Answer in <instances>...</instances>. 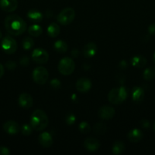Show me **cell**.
<instances>
[{"label": "cell", "instance_id": "obj_1", "mask_svg": "<svg viewBox=\"0 0 155 155\" xmlns=\"http://www.w3.org/2000/svg\"><path fill=\"white\" fill-rule=\"evenodd\" d=\"M5 27L8 33L13 36H19L27 30V24L17 15H9L5 19Z\"/></svg>", "mask_w": 155, "mask_h": 155}, {"label": "cell", "instance_id": "obj_2", "mask_svg": "<svg viewBox=\"0 0 155 155\" xmlns=\"http://www.w3.org/2000/svg\"><path fill=\"white\" fill-rule=\"evenodd\" d=\"M48 124V116L45 111L42 110H36L32 114L30 124L33 130L36 131H43L46 128Z\"/></svg>", "mask_w": 155, "mask_h": 155}, {"label": "cell", "instance_id": "obj_3", "mask_svg": "<svg viewBox=\"0 0 155 155\" xmlns=\"http://www.w3.org/2000/svg\"><path fill=\"white\" fill-rule=\"evenodd\" d=\"M127 96L128 92L126 87L120 86L111 89L108 94V100L111 104H119L126 99Z\"/></svg>", "mask_w": 155, "mask_h": 155}, {"label": "cell", "instance_id": "obj_4", "mask_svg": "<svg viewBox=\"0 0 155 155\" xmlns=\"http://www.w3.org/2000/svg\"><path fill=\"white\" fill-rule=\"evenodd\" d=\"M58 69L62 75L68 76L74 72V69H75V63L70 58H63L59 61Z\"/></svg>", "mask_w": 155, "mask_h": 155}, {"label": "cell", "instance_id": "obj_5", "mask_svg": "<svg viewBox=\"0 0 155 155\" xmlns=\"http://www.w3.org/2000/svg\"><path fill=\"white\" fill-rule=\"evenodd\" d=\"M75 12L72 8H65L61 11L57 16V21L62 25H68L74 21Z\"/></svg>", "mask_w": 155, "mask_h": 155}, {"label": "cell", "instance_id": "obj_6", "mask_svg": "<svg viewBox=\"0 0 155 155\" xmlns=\"http://www.w3.org/2000/svg\"><path fill=\"white\" fill-rule=\"evenodd\" d=\"M49 78L48 71L46 68L39 66L35 68L33 71V81L39 85H44Z\"/></svg>", "mask_w": 155, "mask_h": 155}, {"label": "cell", "instance_id": "obj_7", "mask_svg": "<svg viewBox=\"0 0 155 155\" xmlns=\"http://www.w3.org/2000/svg\"><path fill=\"white\" fill-rule=\"evenodd\" d=\"M1 45L3 51L9 54H14L18 48L16 41L10 36H6L3 38Z\"/></svg>", "mask_w": 155, "mask_h": 155}, {"label": "cell", "instance_id": "obj_8", "mask_svg": "<svg viewBox=\"0 0 155 155\" xmlns=\"http://www.w3.org/2000/svg\"><path fill=\"white\" fill-rule=\"evenodd\" d=\"M31 57L33 61H35L37 64H40L46 63L49 60L48 52L45 49L41 48H35L33 51V52H32Z\"/></svg>", "mask_w": 155, "mask_h": 155}, {"label": "cell", "instance_id": "obj_9", "mask_svg": "<svg viewBox=\"0 0 155 155\" xmlns=\"http://www.w3.org/2000/svg\"><path fill=\"white\" fill-rule=\"evenodd\" d=\"M91 86L92 84H91V80L88 78H84V77H81L78 80L75 84L77 90L81 93L88 92L91 89Z\"/></svg>", "mask_w": 155, "mask_h": 155}, {"label": "cell", "instance_id": "obj_10", "mask_svg": "<svg viewBox=\"0 0 155 155\" xmlns=\"http://www.w3.org/2000/svg\"><path fill=\"white\" fill-rule=\"evenodd\" d=\"M98 115L101 119L105 120H111L115 115V109L111 106L104 105L100 108Z\"/></svg>", "mask_w": 155, "mask_h": 155}, {"label": "cell", "instance_id": "obj_11", "mask_svg": "<svg viewBox=\"0 0 155 155\" xmlns=\"http://www.w3.org/2000/svg\"><path fill=\"white\" fill-rule=\"evenodd\" d=\"M84 147L87 151L94 152V151H97L100 148V143L98 139H95V138H87L84 142Z\"/></svg>", "mask_w": 155, "mask_h": 155}, {"label": "cell", "instance_id": "obj_12", "mask_svg": "<svg viewBox=\"0 0 155 155\" xmlns=\"http://www.w3.org/2000/svg\"><path fill=\"white\" fill-rule=\"evenodd\" d=\"M33 98L28 93H22L18 98V104L24 109H29L33 105Z\"/></svg>", "mask_w": 155, "mask_h": 155}, {"label": "cell", "instance_id": "obj_13", "mask_svg": "<svg viewBox=\"0 0 155 155\" xmlns=\"http://www.w3.org/2000/svg\"><path fill=\"white\" fill-rule=\"evenodd\" d=\"M0 8L5 12H12L18 8V0H0Z\"/></svg>", "mask_w": 155, "mask_h": 155}, {"label": "cell", "instance_id": "obj_14", "mask_svg": "<svg viewBox=\"0 0 155 155\" xmlns=\"http://www.w3.org/2000/svg\"><path fill=\"white\" fill-rule=\"evenodd\" d=\"M3 129L5 132L9 135H15L20 131V127L18 124L13 120H9L5 123L3 125Z\"/></svg>", "mask_w": 155, "mask_h": 155}, {"label": "cell", "instance_id": "obj_15", "mask_svg": "<svg viewBox=\"0 0 155 155\" xmlns=\"http://www.w3.org/2000/svg\"><path fill=\"white\" fill-rule=\"evenodd\" d=\"M40 145L43 148H50L53 143V139L51 135L47 132H43L41 133L38 138Z\"/></svg>", "mask_w": 155, "mask_h": 155}, {"label": "cell", "instance_id": "obj_16", "mask_svg": "<svg viewBox=\"0 0 155 155\" xmlns=\"http://www.w3.org/2000/svg\"><path fill=\"white\" fill-rule=\"evenodd\" d=\"M97 51V45L94 42H88L84 45L83 48V54L87 58H93L96 54Z\"/></svg>", "mask_w": 155, "mask_h": 155}, {"label": "cell", "instance_id": "obj_17", "mask_svg": "<svg viewBox=\"0 0 155 155\" xmlns=\"http://www.w3.org/2000/svg\"><path fill=\"white\" fill-rule=\"evenodd\" d=\"M143 136H144V134L142 131L138 129H133L128 133V139L131 142H133V143L140 142L143 139Z\"/></svg>", "mask_w": 155, "mask_h": 155}, {"label": "cell", "instance_id": "obj_18", "mask_svg": "<svg viewBox=\"0 0 155 155\" xmlns=\"http://www.w3.org/2000/svg\"><path fill=\"white\" fill-rule=\"evenodd\" d=\"M132 100L135 102L139 103L143 101L144 98V91L142 88L138 87V86H135L132 89Z\"/></svg>", "mask_w": 155, "mask_h": 155}, {"label": "cell", "instance_id": "obj_19", "mask_svg": "<svg viewBox=\"0 0 155 155\" xmlns=\"http://www.w3.org/2000/svg\"><path fill=\"white\" fill-rule=\"evenodd\" d=\"M147 61L145 57L141 55L134 56L132 58V64L138 68H142L147 64Z\"/></svg>", "mask_w": 155, "mask_h": 155}, {"label": "cell", "instance_id": "obj_20", "mask_svg": "<svg viewBox=\"0 0 155 155\" xmlns=\"http://www.w3.org/2000/svg\"><path fill=\"white\" fill-rule=\"evenodd\" d=\"M27 18L33 22H40L43 20V14L38 10H35V9H31L27 12Z\"/></svg>", "mask_w": 155, "mask_h": 155}, {"label": "cell", "instance_id": "obj_21", "mask_svg": "<svg viewBox=\"0 0 155 155\" xmlns=\"http://www.w3.org/2000/svg\"><path fill=\"white\" fill-rule=\"evenodd\" d=\"M47 33L50 37L55 38L56 36H59L60 33V28L59 26L56 23H52L49 25L48 28H47Z\"/></svg>", "mask_w": 155, "mask_h": 155}, {"label": "cell", "instance_id": "obj_22", "mask_svg": "<svg viewBox=\"0 0 155 155\" xmlns=\"http://www.w3.org/2000/svg\"><path fill=\"white\" fill-rule=\"evenodd\" d=\"M54 49L57 52L59 53H65L68 51V45L63 40H58L53 45Z\"/></svg>", "mask_w": 155, "mask_h": 155}, {"label": "cell", "instance_id": "obj_23", "mask_svg": "<svg viewBox=\"0 0 155 155\" xmlns=\"http://www.w3.org/2000/svg\"><path fill=\"white\" fill-rule=\"evenodd\" d=\"M143 78L147 81L153 80L155 78V67H149L143 72Z\"/></svg>", "mask_w": 155, "mask_h": 155}, {"label": "cell", "instance_id": "obj_24", "mask_svg": "<svg viewBox=\"0 0 155 155\" xmlns=\"http://www.w3.org/2000/svg\"><path fill=\"white\" fill-rule=\"evenodd\" d=\"M125 151V145L122 142L117 141L113 144V146L112 148V153L115 155H119L122 154Z\"/></svg>", "mask_w": 155, "mask_h": 155}, {"label": "cell", "instance_id": "obj_25", "mask_svg": "<svg viewBox=\"0 0 155 155\" xmlns=\"http://www.w3.org/2000/svg\"><path fill=\"white\" fill-rule=\"evenodd\" d=\"M42 27L38 24H33L28 28L29 34L32 36H35V37H38L40 36L42 34Z\"/></svg>", "mask_w": 155, "mask_h": 155}, {"label": "cell", "instance_id": "obj_26", "mask_svg": "<svg viewBox=\"0 0 155 155\" xmlns=\"http://www.w3.org/2000/svg\"><path fill=\"white\" fill-rule=\"evenodd\" d=\"M94 133L97 135H103L106 133V130H107V127L106 124H103V123H97L94 126Z\"/></svg>", "mask_w": 155, "mask_h": 155}, {"label": "cell", "instance_id": "obj_27", "mask_svg": "<svg viewBox=\"0 0 155 155\" xmlns=\"http://www.w3.org/2000/svg\"><path fill=\"white\" fill-rule=\"evenodd\" d=\"M33 45H34V41H33V39L31 37L27 36V37L24 38L22 42V46L24 48V49H30V48H33Z\"/></svg>", "mask_w": 155, "mask_h": 155}, {"label": "cell", "instance_id": "obj_28", "mask_svg": "<svg viewBox=\"0 0 155 155\" xmlns=\"http://www.w3.org/2000/svg\"><path fill=\"white\" fill-rule=\"evenodd\" d=\"M78 130L81 133H83V134H87V133H88L91 131V127H90L88 123L84 121V122H81L79 124Z\"/></svg>", "mask_w": 155, "mask_h": 155}, {"label": "cell", "instance_id": "obj_29", "mask_svg": "<svg viewBox=\"0 0 155 155\" xmlns=\"http://www.w3.org/2000/svg\"><path fill=\"white\" fill-rule=\"evenodd\" d=\"M21 133H22L24 136H30V135H31L32 132H33V128H32V127L30 126V124L29 125V124H25L21 127Z\"/></svg>", "mask_w": 155, "mask_h": 155}, {"label": "cell", "instance_id": "obj_30", "mask_svg": "<svg viewBox=\"0 0 155 155\" xmlns=\"http://www.w3.org/2000/svg\"><path fill=\"white\" fill-rule=\"evenodd\" d=\"M76 117L73 113H69L65 117V123L68 126H72L75 123Z\"/></svg>", "mask_w": 155, "mask_h": 155}, {"label": "cell", "instance_id": "obj_31", "mask_svg": "<svg viewBox=\"0 0 155 155\" xmlns=\"http://www.w3.org/2000/svg\"><path fill=\"white\" fill-rule=\"evenodd\" d=\"M50 86L53 89H59L62 87V83H61L60 80H59L58 79H53L50 81Z\"/></svg>", "mask_w": 155, "mask_h": 155}, {"label": "cell", "instance_id": "obj_32", "mask_svg": "<svg viewBox=\"0 0 155 155\" xmlns=\"http://www.w3.org/2000/svg\"><path fill=\"white\" fill-rule=\"evenodd\" d=\"M30 63V59L27 56H23L20 59V64H21L22 66H27Z\"/></svg>", "mask_w": 155, "mask_h": 155}, {"label": "cell", "instance_id": "obj_33", "mask_svg": "<svg viewBox=\"0 0 155 155\" xmlns=\"http://www.w3.org/2000/svg\"><path fill=\"white\" fill-rule=\"evenodd\" d=\"M5 66L9 70H14L16 68V63L14 62L13 61H9L6 62Z\"/></svg>", "mask_w": 155, "mask_h": 155}, {"label": "cell", "instance_id": "obj_34", "mask_svg": "<svg viewBox=\"0 0 155 155\" xmlns=\"http://www.w3.org/2000/svg\"><path fill=\"white\" fill-rule=\"evenodd\" d=\"M10 151L7 147L0 146V155H9Z\"/></svg>", "mask_w": 155, "mask_h": 155}, {"label": "cell", "instance_id": "obj_35", "mask_svg": "<svg viewBox=\"0 0 155 155\" xmlns=\"http://www.w3.org/2000/svg\"><path fill=\"white\" fill-rule=\"evenodd\" d=\"M140 124H141V127L144 129H147L150 127V122L146 119L141 120L140 121Z\"/></svg>", "mask_w": 155, "mask_h": 155}, {"label": "cell", "instance_id": "obj_36", "mask_svg": "<svg viewBox=\"0 0 155 155\" xmlns=\"http://www.w3.org/2000/svg\"><path fill=\"white\" fill-rule=\"evenodd\" d=\"M148 33L149 34L155 36V23L150 24L148 27Z\"/></svg>", "mask_w": 155, "mask_h": 155}, {"label": "cell", "instance_id": "obj_37", "mask_svg": "<svg viewBox=\"0 0 155 155\" xmlns=\"http://www.w3.org/2000/svg\"><path fill=\"white\" fill-rule=\"evenodd\" d=\"M128 67V64L126 61H120L119 64V68L122 70H125Z\"/></svg>", "mask_w": 155, "mask_h": 155}, {"label": "cell", "instance_id": "obj_38", "mask_svg": "<svg viewBox=\"0 0 155 155\" xmlns=\"http://www.w3.org/2000/svg\"><path fill=\"white\" fill-rule=\"evenodd\" d=\"M4 73H5V70H4V67L2 64H0V78L2 77V76L4 75Z\"/></svg>", "mask_w": 155, "mask_h": 155}, {"label": "cell", "instance_id": "obj_39", "mask_svg": "<svg viewBox=\"0 0 155 155\" xmlns=\"http://www.w3.org/2000/svg\"><path fill=\"white\" fill-rule=\"evenodd\" d=\"M78 54H79V51L78 49H74L72 51V52H71V55L74 56V57H77V56L78 55Z\"/></svg>", "mask_w": 155, "mask_h": 155}, {"label": "cell", "instance_id": "obj_40", "mask_svg": "<svg viewBox=\"0 0 155 155\" xmlns=\"http://www.w3.org/2000/svg\"><path fill=\"white\" fill-rule=\"evenodd\" d=\"M71 98H72V100H74V101H75V99H76V95H75V94H73V95H72V97H71Z\"/></svg>", "mask_w": 155, "mask_h": 155}, {"label": "cell", "instance_id": "obj_41", "mask_svg": "<svg viewBox=\"0 0 155 155\" xmlns=\"http://www.w3.org/2000/svg\"><path fill=\"white\" fill-rule=\"evenodd\" d=\"M153 63H154V64H155V53L153 54Z\"/></svg>", "mask_w": 155, "mask_h": 155}, {"label": "cell", "instance_id": "obj_42", "mask_svg": "<svg viewBox=\"0 0 155 155\" xmlns=\"http://www.w3.org/2000/svg\"><path fill=\"white\" fill-rule=\"evenodd\" d=\"M2 33H1V31H0V39H1V38H2Z\"/></svg>", "mask_w": 155, "mask_h": 155}, {"label": "cell", "instance_id": "obj_43", "mask_svg": "<svg viewBox=\"0 0 155 155\" xmlns=\"http://www.w3.org/2000/svg\"><path fill=\"white\" fill-rule=\"evenodd\" d=\"M153 130H154V132H155V123H154V124H153Z\"/></svg>", "mask_w": 155, "mask_h": 155}]
</instances>
